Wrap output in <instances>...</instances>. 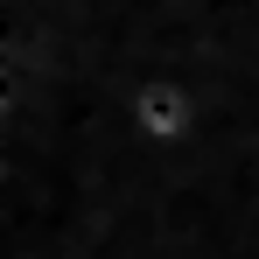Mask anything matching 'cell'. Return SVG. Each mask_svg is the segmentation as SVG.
<instances>
[{"label":"cell","instance_id":"6da1fadb","mask_svg":"<svg viewBox=\"0 0 259 259\" xmlns=\"http://www.w3.org/2000/svg\"><path fill=\"white\" fill-rule=\"evenodd\" d=\"M119 105H126V126L147 147H182L189 133L203 126V105H196V91L182 84V77H140Z\"/></svg>","mask_w":259,"mask_h":259}]
</instances>
